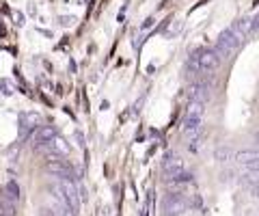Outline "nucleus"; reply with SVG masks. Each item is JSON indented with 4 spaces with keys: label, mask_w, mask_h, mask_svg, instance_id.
I'll return each instance as SVG.
<instances>
[{
    "label": "nucleus",
    "mask_w": 259,
    "mask_h": 216,
    "mask_svg": "<svg viewBox=\"0 0 259 216\" xmlns=\"http://www.w3.org/2000/svg\"><path fill=\"white\" fill-rule=\"evenodd\" d=\"M184 210H186V201L182 195H168L164 199V214L166 216H182Z\"/></svg>",
    "instance_id": "3"
},
{
    "label": "nucleus",
    "mask_w": 259,
    "mask_h": 216,
    "mask_svg": "<svg viewBox=\"0 0 259 216\" xmlns=\"http://www.w3.org/2000/svg\"><path fill=\"white\" fill-rule=\"evenodd\" d=\"M186 117H203V104L201 102H190Z\"/></svg>",
    "instance_id": "8"
},
{
    "label": "nucleus",
    "mask_w": 259,
    "mask_h": 216,
    "mask_svg": "<svg viewBox=\"0 0 259 216\" xmlns=\"http://www.w3.org/2000/svg\"><path fill=\"white\" fill-rule=\"evenodd\" d=\"M56 137V130L52 125H41L39 130L35 132V143L37 145H44V143H52Z\"/></svg>",
    "instance_id": "7"
},
{
    "label": "nucleus",
    "mask_w": 259,
    "mask_h": 216,
    "mask_svg": "<svg viewBox=\"0 0 259 216\" xmlns=\"http://www.w3.org/2000/svg\"><path fill=\"white\" fill-rule=\"evenodd\" d=\"M46 171L52 173L54 178H61V180H69V178H71L69 166L65 164V162H61V160H52V162H48V164H46Z\"/></svg>",
    "instance_id": "4"
},
{
    "label": "nucleus",
    "mask_w": 259,
    "mask_h": 216,
    "mask_svg": "<svg viewBox=\"0 0 259 216\" xmlns=\"http://www.w3.org/2000/svg\"><path fill=\"white\" fill-rule=\"evenodd\" d=\"M240 44H242V35L231 26V28H225L223 33L218 35V41H216L214 50L221 54V59H223V57L227 59V57H231V54L238 50Z\"/></svg>",
    "instance_id": "1"
},
{
    "label": "nucleus",
    "mask_w": 259,
    "mask_h": 216,
    "mask_svg": "<svg viewBox=\"0 0 259 216\" xmlns=\"http://www.w3.org/2000/svg\"><path fill=\"white\" fill-rule=\"evenodd\" d=\"M164 173H166L171 180H175L180 173H184V164H182V160L177 158V156H168V158L164 160Z\"/></svg>",
    "instance_id": "6"
},
{
    "label": "nucleus",
    "mask_w": 259,
    "mask_h": 216,
    "mask_svg": "<svg viewBox=\"0 0 259 216\" xmlns=\"http://www.w3.org/2000/svg\"><path fill=\"white\" fill-rule=\"evenodd\" d=\"M190 65L194 69H199V71H214L218 65H221V54H218L216 50L205 48V50H199V52L192 54Z\"/></svg>",
    "instance_id": "2"
},
{
    "label": "nucleus",
    "mask_w": 259,
    "mask_h": 216,
    "mask_svg": "<svg viewBox=\"0 0 259 216\" xmlns=\"http://www.w3.org/2000/svg\"><path fill=\"white\" fill-rule=\"evenodd\" d=\"M255 141H257V145H259V130L255 132Z\"/></svg>",
    "instance_id": "10"
},
{
    "label": "nucleus",
    "mask_w": 259,
    "mask_h": 216,
    "mask_svg": "<svg viewBox=\"0 0 259 216\" xmlns=\"http://www.w3.org/2000/svg\"><path fill=\"white\" fill-rule=\"evenodd\" d=\"M7 195H9V199H11V201H18V199H20V186H18V184H15V182H9V184H7Z\"/></svg>",
    "instance_id": "9"
},
{
    "label": "nucleus",
    "mask_w": 259,
    "mask_h": 216,
    "mask_svg": "<svg viewBox=\"0 0 259 216\" xmlns=\"http://www.w3.org/2000/svg\"><path fill=\"white\" fill-rule=\"evenodd\" d=\"M209 100V87L205 82H194L190 87V102H201L205 104Z\"/></svg>",
    "instance_id": "5"
}]
</instances>
